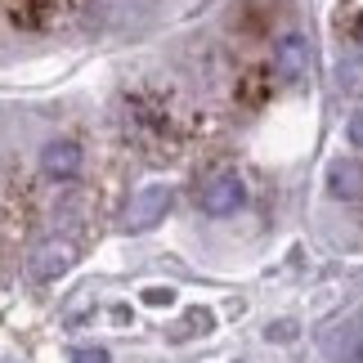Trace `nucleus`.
<instances>
[{
  "mask_svg": "<svg viewBox=\"0 0 363 363\" xmlns=\"http://www.w3.org/2000/svg\"><path fill=\"white\" fill-rule=\"evenodd\" d=\"M291 332H296V323H269V328H264V337H269V341H291Z\"/></svg>",
  "mask_w": 363,
  "mask_h": 363,
  "instance_id": "9d476101",
  "label": "nucleus"
},
{
  "mask_svg": "<svg viewBox=\"0 0 363 363\" xmlns=\"http://www.w3.org/2000/svg\"><path fill=\"white\" fill-rule=\"evenodd\" d=\"M323 354H328V363H363V332L354 323L332 328L323 337Z\"/></svg>",
  "mask_w": 363,
  "mask_h": 363,
  "instance_id": "423d86ee",
  "label": "nucleus"
},
{
  "mask_svg": "<svg viewBox=\"0 0 363 363\" xmlns=\"http://www.w3.org/2000/svg\"><path fill=\"white\" fill-rule=\"evenodd\" d=\"M242 202H247V184L238 171H216L198 193V206L206 216H233Z\"/></svg>",
  "mask_w": 363,
  "mask_h": 363,
  "instance_id": "f03ea898",
  "label": "nucleus"
},
{
  "mask_svg": "<svg viewBox=\"0 0 363 363\" xmlns=\"http://www.w3.org/2000/svg\"><path fill=\"white\" fill-rule=\"evenodd\" d=\"M81 166H86V157H81V144H72V139H50L40 148V171L50 179H77Z\"/></svg>",
  "mask_w": 363,
  "mask_h": 363,
  "instance_id": "39448f33",
  "label": "nucleus"
},
{
  "mask_svg": "<svg viewBox=\"0 0 363 363\" xmlns=\"http://www.w3.org/2000/svg\"><path fill=\"white\" fill-rule=\"evenodd\" d=\"M144 301H148V305H171V291H162V287H152V291H148V296H144Z\"/></svg>",
  "mask_w": 363,
  "mask_h": 363,
  "instance_id": "f8f14e48",
  "label": "nucleus"
},
{
  "mask_svg": "<svg viewBox=\"0 0 363 363\" xmlns=\"http://www.w3.org/2000/svg\"><path fill=\"white\" fill-rule=\"evenodd\" d=\"M77 242L72 238H50V242H40L32 251V278H40V283H50V278H63L67 269L77 264Z\"/></svg>",
  "mask_w": 363,
  "mask_h": 363,
  "instance_id": "20e7f679",
  "label": "nucleus"
},
{
  "mask_svg": "<svg viewBox=\"0 0 363 363\" xmlns=\"http://www.w3.org/2000/svg\"><path fill=\"white\" fill-rule=\"evenodd\" d=\"M328 189H332V198H341V202H359L363 198V166L359 162H337L328 171Z\"/></svg>",
  "mask_w": 363,
  "mask_h": 363,
  "instance_id": "0eeeda50",
  "label": "nucleus"
},
{
  "mask_svg": "<svg viewBox=\"0 0 363 363\" xmlns=\"http://www.w3.org/2000/svg\"><path fill=\"white\" fill-rule=\"evenodd\" d=\"M341 90L363 94V63H341Z\"/></svg>",
  "mask_w": 363,
  "mask_h": 363,
  "instance_id": "6e6552de",
  "label": "nucleus"
},
{
  "mask_svg": "<svg viewBox=\"0 0 363 363\" xmlns=\"http://www.w3.org/2000/svg\"><path fill=\"white\" fill-rule=\"evenodd\" d=\"M72 363H108V350H99V345H81V350H72Z\"/></svg>",
  "mask_w": 363,
  "mask_h": 363,
  "instance_id": "1a4fd4ad",
  "label": "nucleus"
},
{
  "mask_svg": "<svg viewBox=\"0 0 363 363\" xmlns=\"http://www.w3.org/2000/svg\"><path fill=\"white\" fill-rule=\"evenodd\" d=\"M166 211H171V189L166 184H148V189H139L130 206H125V216H121V229L125 233H148L152 225H162Z\"/></svg>",
  "mask_w": 363,
  "mask_h": 363,
  "instance_id": "f257e3e1",
  "label": "nucleus"
},
{
  "mask_svg": "<svg viewBox=\"0 0 363 363\" xmlns=\"http://www.w3.org/2000/svg\"><path fill=\"white\" fill-rule=\"evenodd\" d=\"M274 72L287 86H305L310 81V36L305 32H287L274 50Z\"/></svg>",
  "mask_w": 363,
  "mask_h": 363,
  "instance_id": "7ed1b4c3",
  "label": "nucleus"
},
{
  "mask_svg": "<svg viewBox=\"0 0 363 363\" xmlns=\"http://www.w3.org/2000/svg\"><path fill=\"white\" fill-rule=\"evenodd\" d=\"M350 139L363 148V113H354V117H350Z\"/></svg>",
  "mask_w": 363,
  "mask_h": 363,
  "instance_id": "9b49d317",
  "label": "nucleus"
},
{
  "mask_svg": "<svg viewBox=\"0 0 363 363\" xmlns=\"http://www.w3.org/2000/svg\"><path fill=\"white\" fill-rule=\"evenodd\" d=\"M359 50H363V23H359Z\"/></svg>",
  "mask_w": 363,
  "mask_h": 363,
  "instance_id": "ddd939ff",
  "label": "nucleus"
}]
</instances>
